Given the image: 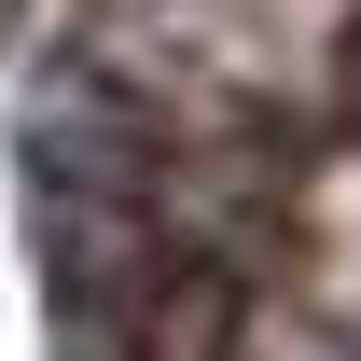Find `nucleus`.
Listing matches in <instances>:
<instances>
[{
  "mask_svg": "<svg viewBox=\"0 0 361 361\" xmlns=\"http://www.w3.org/2000/svg\"><path fill=\"white\" fill-rule=\"evenodd\" d=\"M0 14H14V0H0Z\"/></svg>",
  "mask_w": 361,
  "mask_h": 361,
  "instance_id": "1",
  "label": "nucleus"
}]
</instances>
